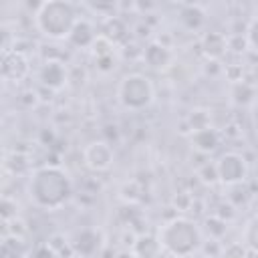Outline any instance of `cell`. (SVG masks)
Returning a JSON list of instances; mask_svg holds the SVG:
<instances>
[{
  "mask_svg": "<svg viewBox=\"0 0 258 258\" xmlns=\"http://www.w3.org/2000/svg\"><path fill=\"white\" fill-rule=\"evenodd\" d=\"M28 198L40 210H58L73 196V181L69 173L56 165H42L32 171L28 179Z\"/></svg>",
  "mask_w": 258,
  "mask_h": 258,
  "instance_id": "6da1fadb",
  "label": "cell"
},
{
  "mask_svg": "<svg viewBox=\"0 0 258 258\" xmlns=\"http://www.w3.org/2000/svg\"><path fill=\"white\" fill-rule=\"evenodd\" d=\"M155 99V89L149 77L141 73H129L119 81L117 87V101L127 111H141L147 109Z\"/></svg>",
  "mask_w": 258,
  "mask_h": 258,
  "instance_id": "277c9868",
  "label": "cell"
},
{
  "mask_svg": "<svg viewBox=\"0 0 258 258\" xmlns=\"http://www.w3.org/2000/svg\"><path fill=\"white\" fill-rule=\"evenodd\" d=\"M157 244L173 258H189L202 248L204 238L200 226L194 220L173 218L159 228Z\"/></svg>",
  "mask_w": 258,
  "mask_h": 258,
  "instance_id": "7a4b0ae2",
  "label": "cell"
},
{
  "mask_svg": "<svg viewBox=\"0 0 258 258\" xmlns=\"http://www.w3.org/2000/svg\"><path fill=\"white\" fill-rule=\"evenodd\" d=\"M40 81H42V85H46L50 89L64 87V83H67V69H64V64L58 62V60L44 62L42 69H40Z\"/></svg>",
  "mask_w": 258,
  "mask_h": 258,
  "instance_id": "7c38bea8",
  "label": "cell"
},
{
  "mask_svg": "<svg viewBox=\"0 0 258 258\" xmlns=\"http://www.w3.org/2000/svg\"><path fill=\"white\" fill-rule=\"evenodd\" d=\"M113 258H139V256H137V252H135V250H127V248H125V250L115 252V254H113Z\"/></svg>",
  "mask_w": 258,
  "mask_h": 258,
  "instance_id": "44dd1931",
  "label": "cell"
},
{
  "mask_svg": "<svg viewBox=\"0 0 258 258\" xmlns=\"http://www.w3.org/2000/svg\"><path fill=\"white\" fill-rule=\"evenodd\" d=\"M242 242L246 244V248L254 254H258V216H254L246 228H244V234H242Z\"/></svg>",
  "mask_w": 258,
  "mask_h": 258,
  "instance_id": "9a60e30c",
  "label": "cell"
},
{
  "mask_svg": "<svg viewBox=\"0 0 258 258\" xmlns=\"http://www.w3.org/2000/svg\"><path fill=\"white\" fill-rule=\"evenodd\" d=\"M77 12L71 2L64 0H48L42 2L34 14L36 28L52 40H69L75 24H77Z\"/></svg>",
  "mask_w": 258,
  "mask_h": 258,
  "instance_id": "3957f363",
  "label": "cell"
},
{
  "mask_svg": "<svg viewBox=\"0 0 258 258\" xmlns=\"http://www.w3.org/2000/svg\"><path fill=\"white\" fill-rule=\"evenodd\" d=\"M250 256V250L246 248L244 242H234V244H228L222 252L220 258H248Z\"/></svg>",
  "mask_w": 258,
  "mask_h": 258,
  "instance_id": "e0dca14e",
  "label": "cell"
},
{
  "mask_svg": "<svg viewBox=\"0 0 258 258\" xmlns=\"http://www.w3.org/2000/svg\"><path fill=\"white\" fill-rule=\"evenodd\" d=\"M97 36H99V34L95 32V26H93L89 20L81 18V20H77V24H75V28H73V32H71L69 42L75 44V46H79V48H91V46L95 44Z\"/></svg>",
  "mask_w": 258,
  "mask_h": 258,
  "instance_id": "8fae6325",
  "label": "cell"
},
{
  "mask_svg": "<svg viewBox=\"0 0 258 258\" xmlns=\"http://www.w3.org/2000/svg\"><path fill=\"white\" fill-rule=\"evenodd\" d=\"M236 89H240V93L234 91V101H236L238 105H248V103L254 99V89H252L250 85H246V83H238Z\"/></svg>",
  "mask_w": 258,
  "mask_h": 258,
  "instance_id": "ac0fdd59",
  "label": "cell"
},
{
  "mask_svg": "<svg viewBox=\"0 0 258 258\" xmlns=\"http://www.w3.org/2000/svg\"><path fill=\"white\" fill-rule=\"evenodd\" d=\"M216 173H218V181L220 183L230 185V187L240 185L248 177V161L244 159V155L228 151V153L218 157Z\"/></svg>",
  "mask_w": 258,
  "mask_h": 258,
  "instance_id": "5b68a950",
  "label": "cell"
},
{
  "mask_svg": "<svg viewBox=\"0 0 258 258\" xmlns=\"http://www.w3.org/2000/svg\"><path fill=\"white\" fill-rule=\"evenodd\" d=\"M113 159H115V155H113V149L107 141H91L83 149V163L95 173L111 169Z\"/></svg>",
  "mask_w": 258,
  "mask_h": 258,
  "instance_id": "8992f818",
  "label": "cell"
},
{
  "mask_svg": "<svg viewBox=\"0 0 258 258\" xmlns=\"http://www.w3.org/2000/svg\"><path fill=\"white\" fill-rule=\"evenodd\" d=\"M246 44H248L254 52H258V16L252 18L250 24H248V30H246Z\"/></svg>",
  "mask_w": 258,
  "mask_h": 258,
  "instance_id": "d6986e66",
  "label": "cell"
},
{
  "mask_svg": "<svg viewBox=\"0 0 258 258\" xmlns=\"http://www.w3.org/2000/svg\"><path fill=\"white\" fill-rule=\"evenodd\" d=\"M28 258H58V256H56V252H54L48 244H44V246L32 248V250L28 252Z\"/></svg>",
  "mask_w": 258,
  "mask_h": 258,
  "instance_id": "ffe728a7",
  "label": "cell"
},
{
  "mask_svg": "<svg viewBox=\"0 0 258 258\" xmlns=\"http://www.w3.org/2000/svg\"><path fill=\"white\" fill-rule=\"evenodd\" d=\"M26 254V248L20 240V236H10L2 242V256L4 258H22Z\"/></svg>",
  "mask_w": 258,
  "mask_h": 258,
  "instance_id": "5bb4252c",
  "label": "cell"
},
{
  "mask_svg": "<svg viewBox=\"0 0 258 258\" xmlns=\"http://www.w3.org/2000/svg\"><path fill=\"white\" fill-rule=\"evenodd\" d=\"M143 58H145V62H147L151 69H165V67L171 64L173 54H171V50H169L165 44H161V42H151V44H147V48L143 50Z\"/></svg>",
  "mask_w": 258,
  "mask_h": 258,
  "instance_id": "4fadbf2b",
  "label": "cell"
},
{
  "mask_svg": "<svg viewBox=\"0 0 258 258\" xmlns=\"http://www.w3.org/2000/svg\"><path fill=\"white\" fill-rule=\"evenodd\" d=\"M69 258H81V256H69Z\"/></svg>",
  "mask_w": 258,
  "mask_h": 258,
  "instance_id": "7402d4cb",
  "label": "cell"
},
{
  "mask_svg": "<svg viewBox=\"0 0 258 258\" xmlns=\"http://www.w3.org/2000/svg\"><path fill=\"white\" fill-rule=\"evenodd\" d=\"M200 44H202L204 54L210 56V58H222V56L226 54V50L230 48L228 38H226L222 32H218V30L206 32V34L202 36V42H200Z\"/></svg>",
  "mask_w": 258,
  "mask_h": 258,
  "instance_id": "9c48e42d",
  "label": "cell"
},
{
  "mask_svg": "<svg viewBox=\"0 0 258 258\" xmlns=\"http://www.w3.org/2000/svg\"><path fill=\"white\" fill-rule=\"evenodd\" d=\"M189 139H191L194 149H198V151H202V153H212V151H216L218 145H220V135H218V131L212 129L210 125L191 131Z\"/></svg>",
  "mask_w": 258,
  "mask_h": 258,
  "instance_id": "30bf717a",
  "label": "cell"
},
{
  "mask_svg": "<svg viewBox=\"0 0 258 258\" xmlns=\"http://www.w3.org/2000/svg\"><path fill=\"white\" fill-rule=\"evenodd\" d=\"M204 16H206V14H204L198 6H187V8H183L181 14H179V18L185 22L187 28H198V26L204 22Z\"/></svg>",
  "mask_w": 258,
  "mask_h": 258,
  "instance_id": "2e32d148",
  "label": "cell"
},
{
  "mask_svg": "<svg viewBox=\"0 0 258 258\" xmlns=\"http://www.w3.org/2000/svg\"><path fill=\"white\" fill-rule=\"evenodd\" d=\"M71 250L75 256H81V258L95 256L99 252V234L89 228L75 232V236L71 238Z\"/></svg>",
  "mask_w": 258,
  "mask_h": 258,
  "instance_id": "ba28073f",
  "label": "cell"
},
{
  "mask_svg": "<svg viewBox=\"0 0 258 258\" xmlns=\"http://www.w3.org/2000/svg\"><path fill=\"white\" fill-rule=\"evenodd\" d=\"M28 71H30L28 58L20 50L12 48L8 52H2V77L6 81L18 83V81H22L28 75Z\"/></svg>",
  "mask_w": 258,
  "mask_h": 258,
  "instance_id": "52a82bcc",
  "label": "cell"
}]
</instances>
